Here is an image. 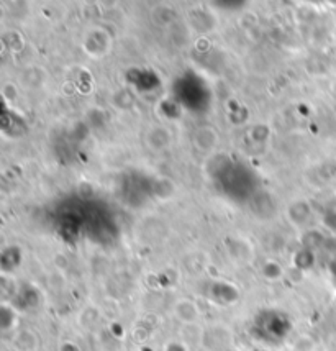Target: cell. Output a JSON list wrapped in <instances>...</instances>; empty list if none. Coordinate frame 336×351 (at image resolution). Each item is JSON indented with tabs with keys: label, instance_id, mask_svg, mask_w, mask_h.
Masks as SVG:
<instances>
[{
	"label": "cell",
	"instance_id": "7a4b0ae2",
	"mask_svg": "<svg viewBox=\"0 0 336 351\" xmlns=\"http://www.w3.org/2000/svg\"><path fill=\"white\" fill-rule=\"evenodd\" d=\"M172 311H174L176 319L184 325H195L200 320L199 306L191 299H179Z\"/></svg>",
	"mask_w": 336,
	"mask_h": 351
},
{
	"label": "cell",
	"instance_id": "3957f363",
	"mask_svg": "<svg viewBox=\"0 0 336 351\" xmlns=\"http://www.w3.org/2000/svg\"><path fill=\"white\" fill-rule=\"evenodd\" d=\"M218 143V135L212 127H200L199 130L194 133V145L195 148L202 153L213 152Z\"/></svg>",
	"mask_w": 336,
	"mask_h": 351
},
{
	"label": "cell",
	"instance_id": "277c9868",
	"mask_svg": "<svg viewBox=\"0 0 336 351\" xmlns=\"http://www.w3.org/2000/svg\"><path fill=\"white\" fill-rule=\"evenodd\" d=\"M292 351H313V343L310 338L307 337H300L299 340L296 341V345H293Z\"/></svg>",
	"mask_w": 336,
	"mask_h": 351
},
{
	"label": "cell",
	"instance_id": "6da1fadb",
	"mask_svg": "<svg viewBox=\"0 0 336 351\" xmlns=\"http://www.w3.org/2000/svg\"><path fill=\"white\" fill-rule=\"evenodd\" d=\"M145 143L151 152H166L172 143V133L163 125H156V127L148 128L145 135Z\"/></svg>",
	"mask_w": 336,
	"mask_h": 351
}]
</instances>
